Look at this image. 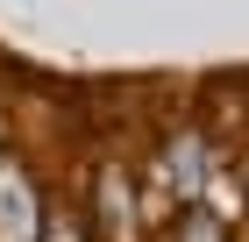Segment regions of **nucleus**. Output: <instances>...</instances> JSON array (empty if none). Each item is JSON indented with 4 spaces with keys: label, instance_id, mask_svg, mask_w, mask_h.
<instances>
[{
    "label": "nucleus",
    "instance_id": "nucleus-1",
    "mask_svg": "<svg viewBox=\"0 0 249 242\" xmlns=\"http://www.w3.org/2000/svg\"><path fill=\"white\" fill-rule=\"evenodd\" d=\"M57 242H71V235H64V228H57Z\"/></svg>",
    "mask_w": 249,
    "mask_h": 242
}]
</instances>
